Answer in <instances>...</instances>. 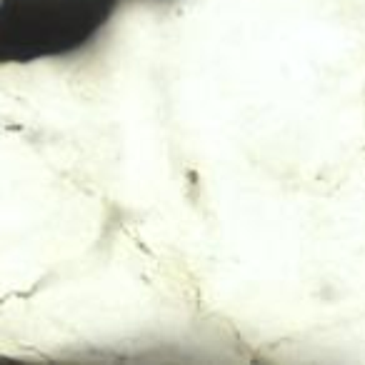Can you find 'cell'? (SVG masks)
Segmentation results:
<instances>
[{
  "label": "cell",
  "instance_id": "1",
  "mask_svg": "<svg viewBox=\"0 0 365 365\" xmlns=\"http://www.w3.org/2000/svg\"><path fill=\"white\" fill-rule=\"evenodd\" d=\"M175 0H0V68L86 58L128 11Z\"/></svg>",
  "mask_w": 365,
  "mask_h": 365
}]
</instances>
